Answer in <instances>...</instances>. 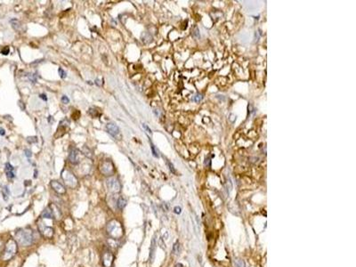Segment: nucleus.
I'll return each mask as SVG.
<instances>
[{"label":"nucleus","instance_id":"f257e3e1","mask_svg":"<svg viewBox=\"0 0 356 267\" xmlns=\"http://www.w3.org/2000/svg\"><path fill=\"white\" fill-rule=\"evenodd\" d=\"M16 240L21 246L28 247L34 242V235L32 231L28 229H22L16 232Z\"/></svg>","mask_w":356,"mask_h":267},{"label":"nucleus","instance_id":"f03ea898","mask_svg":"<svg viewBox=\"0 0 356 267\" xmlns=\"http://www.w3.org/2000/svg\"><path fill=\"white\" fill-rule=\"evenodd\" d=\"M107 232L113 240H118L124 234L121 223L118 220H112L107 224Z\"/></svg>","mask_w":356,"mask_h":267},{"label":"nucleus","instance_id":"7ed1b4c3","mask_svg":"<svg viewBox=\"0 0 356 267\" xmlns=\"http://www.w3.org/2000/svg\"><path fill=\"white\" fill-rule=\"evenodd\" d=\"M17 243L16 241L12 240V239H10V240L6 242L4 252H3V255H2V259L4 261H8L11 258H12L14 256L16 255L17 253Z\"/></svg>","mask_w":356,"mask_h":267},{"label":"nucleus","instance_id":"20e7f679","mask_svg":"<svg viewBox=\"0 0 356 267\" xmlns=\"http://www.w3.org/2000/svg\"><path fill=\"white\" fill-rule=\"evenodd\" d=\"M106 184L108 186V189L110 192L116 193L120 191V184L117 178L115 177H110L106 181Z\"/></svg>","mask_w":356,"mask_h":267},{"label":"nucleus","instance_id":"39448f33","mask_svg":"<svg viewBox=\"0 0 356 267\" xmlns=\"http://www.w3.org/2000/svg\"><path fill=\"white\" fill-rule=\"evenodd\" d=\"M62 176L65 182V184L69 185V187H75L77 184V178L69 171H63L62 174Z\"/></svg>","mask_w":356,"mask_h":267},{"label":"nucleus","instance_id":"423d86ee","mask_svg":"<svg viewBox=\"0 0 356 267\" xmlns=\"http://www.w3.org/2000/svg\"><path fill=\"white\" fill-rule=\"evenodd\" d=\"M38 228H39V232H41V234L44 236L45 238L47 239H52L53 237L54 234V230L53 227L50 226H46L43 223H39L38 224Z\"/></svg>","mask_w":356,"mask_h":267},{"label":"nucleus","instance_id":"0eeeda50","mask_svg":"<svg viewBox=\"0 0 356 267\" xmlns=\"http://www.w3.org/2000/svg\"><path fill=\"white\" fill-rule=\"evenodd\" d=\"M100 169H101V172L104 175H110L114 172L113 164L110 161H104L103 163V165L101 166V168H100Z\"/></svg>","mask_w":356,"mask_h":267},{"label":"nucleus","instance_id":"6e6552de","mask_svg":"<svg viewBox=\"0 0 356 267\" xmlns=\"http://www.w3.org/2000/svg\"><path fill=\"white\" fill-rule=\"evenodd\" d=\"M114 261V256L111 252L105 251L103 255V264L104 267H111Z\"/></svg>","mask_w":356,"mask_h":267},{"label":"nucleus","instance_id":"1a4fd4ad","mask_svg":"<svg viewBox=\"0 0 356 267\" xmlns=\"http://www.w3.org/2000/svg\"><path fill=\"white\" fill-rule=\"evenodd\" d=\"M51 186L52 188L59 194H64L66 193V189L65 187L61 184V182H57V181H52L51 182Z\"/></svg>","mask_w":356,"mask_h":267},{"label":"nucleus","instance_id":"9d476101","mask_svg":"<svg viewBox=\"0 0 356 267\" xmlns=\"http://www.w3.org/2000/svg\"><path fill=\"white\" fill-rule=\"evenodd\" d=\"M106 130L112 136H116V135H118L119 134V129L117 126V125L114 124V123H111V122H110V123H108L106 125Z\"/></svg>","mask_w":356,"mask_h":267},{"label":"nucleus","instance_id":"9b49d317","mask_svg":"<svg viewBox=\"0 0 356 267\" xmlns=\"http://www.w3.org/2000/svg\"><path fill=\"white\" fill-rule=\"evenodd\" d=\"M69 160L70 163L74 165L78 164L79 162V158H78V152L76 149H70L69 153Z\"/></svg>","mask_w":356,"mask_h":267},{"label":"nucleus","instance_id":"f8f14e48","mask_svg":"<svg viewBox=\"0 0 356 267\" xmlns=\"http://www.w3.org/2000/svg\"><path fill=\"white\" fill-rule=\"evenodd\" d=\"M13 170H14V168H13V166H12L10 163H6V176H7L9 179H12V178L14 177V172H13Z\"/></svg>","mask_w":356,"mask_h":267},{"label":"nucleus","instance_id":"ddd939ff","mask_svg":"<svg viewBox=\"0 0 356 267\" xmlns=\"http://www.w3.org/2000/svg\"><path fill=\"white\" fill-rule=\"evenodd\" d=\"M41 216H42V218H46V219H53V218H54V217H53V212H52V210H51L50 207H47L46 209H45L44 211H43Z\"/></svg>","mask_w":356,"mask_h":267},{"label":"nucleus","instance_id":"4468645a","mask_svg":"<svg viewBox=\"0 0 356 267\" xmlns=\"http://www.w3.org/2000/svg\"><path fill=\"white\" fill-rule=\"evenodd\" d=\"M126 200L123 198V197H119V198L118 199V200H117V207H118V208L122 210V209L126 207Z\"/></svg>","mask_w":356,"mask_h":267},{"label":"nucleus","instance_id":"2eb2a0df","mask_svg":"<svg viewBox=\"0 0 356 267\" xmlns=\"http://www.w3.org/2000/svg\"><path fill=\"white\" fill-rule=\"evenodd\" d=\"M11 23H12V27H13V29H15L16 31H21L22 25H21V22H20L18 20L13 19V20L11 21Z\"/></svg>","mask_w":356,"mask_h":267},{"label":"nucleus","instance_id":"dca6fc26","mask_svg":"<svg viewBox=\"0 0 356 267\" xmlns=\"http://www.w3.org/2000/svg\"><path fill=\"white\" fill-rule=\"evenodd\" d=\"M89 114L93 117V118H97L100 116V114L98 113V110H94V109H89Z\"/></svg>","mask_w":356,"mask_h":267},{"label":"nucleus","instance_id":"f3484780","mask_svg":"<svg viewBox=\"0 0 356 267\" xmlns=\"http://www.w3.org/2000/svg\"><path fill=\"white\" fill-rule=\"evenodd\" d=\"M179 252H180V244H179V242H176L174 244V247H173V253L177 255V254H179Z\"/></svg>","mask_w":356,"mask_h":267},{"label":"nucleus","instance_id":"a211bd4d","mask_svg":"<svg viewBox=\"0 0 356 267\" xmlns=\"http://www.w3.org/2000/svg\"><path fill=\"white\" fill-rule=\"evenodd\" d=\"M58 72H59V75H60V77H61L62 78H65L67 77V73H66V71H64L63 69L59 68V69H58Z\"/></svg>","mask_w":356,"mask_h":267},{"label":"nucleus","instance_id":"6ab92c4d","mask_svg":"<svg viewBox=\"0 0 356 267\" xmlns=\"http://www.w3.org/2000/svg\"><path fill=\"white\" fill-rule=\"evenodd\" d=\"M150 144H151V151H152V155H153L154 157H156V158H158L159 155H158V153H157V151H156V150H155L154 144L151 143V140H150Z\"/></svg>","mask_w":356,"mask_h":267},{"label":"nucleus","instance_id":"aec40b11","mask_svg":"<svg viewBox=\"0 0 356 267\" xmlns=\"http://www.w3.org/2000/svg\"><path fill=\"white\" fill-rule=\"evenodd\" d=\"M236 266L237 267H246L245 263L242 261V260H236Z\"/></svg>","mask_w":356,"mask_h":267},{"label":"nucleus","instance_id":"412c9836","mask_svg":"<svg viewBox=\"0 0 356 267\" xmlns=\"http://www.w3.org/2000/svg\"><path fill=\"white\" fill-rule=\"evenodd\" d=\"M202 99V95L201 94H197V95H195L194 97H193V101H195V102H199Z\"/></svg>","mask_w":356,"mask_h":267},{"label":"nucleus","instance_id":"4be33fe9","mask_svg":"<svg viewBox=\"0 0 356 267\" xmlns=\"http://www.w3.org/2000/svg\"><path fill=\"white\" fill-rule=\"evenodd\" d=\"M10 53V49H9V47H5L2 51H1V53L2 54H4V55H7L8 53Z\"/></svg>","mask_w":356,"mask_h":267},{"label":"nucleus","instance_id":"5701e85b","mask_svg":"<svg viewBox=\"0 0 356 267\" xmlns=\"http://www.w3.org/2000/svg\"><path fill=\"white\" fill-rule=\"evenodd\" d=\"M62 103H65V104H68V103H69V98H68L66 95H63V96L62 97Z\"/></svg>","mask_w":356,"mask_h":267},{"label":"nucleus","instance_id":"b1692460","mask_svg":"<svg viewBox=\"0 0 356 267\" xmlns=\"http://www.w3.org/2000/svg\"><path fill=\"white\" fill-rule=\"evenodd\" d=\"M28 78H30V80H31L32 83H35V82L37 81V78H36V76H35L34 74H31V75H28Z\"/></svg>","mask_w":356,"mask_h":267},{"label":"nucleus","instance_id":"393cba45","mask_svg":"<svg viewBox=\"0 0 356 267\" xmlns=\"http://www.w3.org/2000/svg\"><path fill=\"white\" fill-rule=\"evenodd\" d=\"M167 165L169 166V169H170L171 171H172L174 174H176V170L174 169V166H173V164H172V163H170L169 161H167Z\"/></svg>","mask_w":356,"mask_h":267},{"label":"nucleus","instance_id":"a878e982","mask_svg":"<svg viewBox=\"0 0 356 267\" xmlns=\"http://www.w3.org/2000/svg\"><path fill=\"white\" fill-rule=\"evenodd\" d=\"M25 155H26V157H28V158H31V156H32V154H31V151L30 150H25Z\"/></svg>","mask_w":356,"mask_h":267},{"label":"nucleus","instance_id":"bb28decb","mask_svg":"<svg viewBox=\"0 0 356 267\" xmlns=\"http://www.w3.org/2000/svg\"><path fill=\"white\" fill-rule=\"evenodd\" d=\"M142 126H144V128L146 131H148V133H149V134H151V133H152V132H151V130L150 129L149 126H146L145 124H142Z\"/></svg>","mask_w":356,"mask_h":267},{"label":"nucleus","instance_id":"cd10ccee","mask_svg":"<svg viewBox=\"0 0 356 267\" xmlns=\"http://www.w3.org/2000/svg\"><path fill=\"white\" fill-rule=\"evenodd\" d=\"M174 211H175V213L176 214H181V207H175V209H174Z\"/></svg>","mask_w":356,"mask_h":267},{"label":"nucleus","instance_id":"c85d7f7f","mask_svg":"<svg viewBox=\"0 0 356 267\" xmlns=\"http://www.w3.org/2000/svg\"><path fill=\"white\" fill-rule=\"evenodd\" d=\"M39 98H41V99H43L44 101H47V97H46V95L45 94H39Z\"/></svg>","mask_w":356,"mask_h":267},{"label":"nucleus","instance_id":"c756f323","mask_svg":"<svg viewBox=\"0 0 356 267\" xmlns=\"http://www.w3.org/2000/svg\"><path fill=\"white\" fill-rule=\"evenodd\" d=\"M0 135H6V131H5V129L2 128H0Z\"/></svg>","mask_w":356,"mask_h":267},{"label":"nucleus","instance_id":"7c9ffc66","mask_svg":"<svg viewBox=\"0 0 356 267\" xmlns=\"http://www.w3.org/2000/svg\"><path fill=\"white\" fill-rule=\"evenodd\" d=\"M176 267H183V265L181 264H176Z\"/></svg>","mask_w":356,"mask_h":267}]
</instances>
